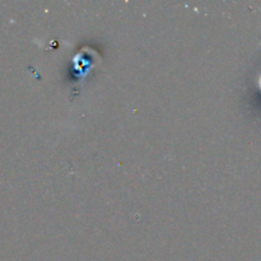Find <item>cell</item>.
Wrapping results in <instances>:
<instances>
[{"mask_svg": "<svg viewBox=\"0 0 261 261\" xmlns=\"http://www.w3.org/2000/svg\"><path fill=\"white\" fill-rule=\"evenodd\" d=\"M259 83H260V87H261V78H260V82H259Z\"/></svg>", "mask_w": 261, "mask_h": 261, "instance_id": "obj_1", "label": "cell"}]
</instances>
